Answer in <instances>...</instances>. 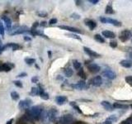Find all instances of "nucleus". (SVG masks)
<instances>
[{
  "instance_id": "nucleus-53",
  "label": "nucleus",
  "mask_w": 132,
  "mask_h": 124,
  "mask_svg": "<svg viewBox=\"0 0 132 124\" xmlns=\"http://www.w3.org/2000/svg\"><path fill=\"white\" fill-rule=\"evenodd\" d=\"M48 55H49V58H51V51H48Z\"/></svg>"
},
{
  "instance_id": "nucleus-6",
  "label": "nucleus",
  "mask_w": 132,
  "mask_h": 124,
  "mask_svg": "<svg viewBox=\"0 0 132 124\" xmlns=\"http://www.w3.org/2000/svg\"><path fill=\"white\" fill-rule=\"evenodd\" d=\"M31 29L27 26H20L14 29V31L11 33L12 36L13 35H18V34H24V33H29Z\"/></svg>"
},
{
  "instance_id": "nucleus-23",
  "label": "nucleus",
  "mask_w": 132,
  "mask_h": 124,
  "mask_svg": "<svg viewBox=\"0 0 132 124\" xmlns=\"http://www.w3.org/2000/svg\"><path fill=\"white\" fill-rule=\"evenodd\" d=\"M94 39L95 41H97L99 43H105V38L102 36H101L100 34H96L94 35Z\"/></svg>"
},
{
  "instance_id": "nucleus-15",
  "label": "nucleus",
  "mask_w": 132,
  "mask_h": 124,
  "mask_svg": "<svg viewBox=\"0 0 132 124\" xmlns=\"http://www.w3.org/2000/svg\"><path fill=\"white\" fill-rule=\"evenodd\" d=\"M84 23L87 27H88L91 31L94 30L95 28L97 27V23L95 21L92 20V19H88V18H85L84 19Z\"/></svg>"
},
{
  "instance_id": "nucleus-11",
  "label": "nucleus",
  "mask_w": 132,
  "mask_h": 124,
  "mask_svg": "<svg viewBox=\"0 0 132 124\" xmlns=\"http://www.w3.org/2000/svg\"><path fill=\"white\" fill-rule=\"evenodd\" d=\"M72 89H78V90H82L84 89H88V85L87 86L86 85V82L84 80H80L77 82L76 84H71L70 85Z\"/></svg>"
},
{
  "instance_id": "nucleus-5",
  "label": "nucleus",
  "mask_w": 132,
  "mask_h": 124,
  "mask_svg": "<svg viewBox=\"0 0 132 124\" xmlns=\"http://www.w3.org/2000/svg\"><path fill=\"white\" fill-rule=\"evenodd\" d=\"M102 75L104 76L105 78L108 79V80H115L117 78V74L114 72L113 70H111V69H105L102 71Z\"/></svg>"
},
{
  "instance_id": "nucleus-20",
  "label": "nucleus",
  "mask_w": 132,
  "mask_h": 124,
  "mask_svg": "<svg viewBox=\"0 0 132 124\" xmlns=\"http://www.w3.org/2000/svg\"><path fill=\"white\" fill-rule=\"evenodd\" d=\"M120 65L124 68H130L132 66V61L130 60H122L120 61Z\"/></svg>"
},
{
  "instance_id": "nucleus-39",
  "label": "nucleus",
  "mask_w": 132,
  "mask_h": 124,
  "mask_svg": "<svg viewBox=\"0 0 132 124\" xmlns=\"http://www.w3.org/2000/svg\"><path fill=\"white\" fill-rule=\"evenodd\" d=\"M13 84H15V86L18 87V88H22V87H23L22 83L21 82L20 80H14L13 81Z\"/></svg>"
},
{
  "instance_id": "nucleus-16",
  "label": "nucleus",
  "mask_w": 132,
  "mask_h": 124,
  "mask_svg": "<svg viewBox=\"0 0 132 124\" xmlns=\"http://www.w3.org/2000/svg\"><path fill=\"white\" fill-rule=\"evenodd\" d=\"M2 19L5 23V26H6V28H7V31L9 32L11 30H12V20L8 18L7 16H3L2 17Z\"/></svg>"
},
{
  "instance_id": "nucleus-1",
  "label": "nucleus",
  "mask_w": 132,
  "mask_h": 124,
  "mask_svg": "<svg viewBox=\"0 0 132 124\" xmlns=\"http://www.w3.org/2000/svg\"><path fill=\"white\" fill-rule=\"evenodd\" d=\"M43 107L41 106L36 105V106H33L31 107L30 109H28L26 110V114L28 118H30L33 122L34 121H38L40 119L41 114L43 113Z\"/></svg>"
},
{
  "instance_id": "nucleus-8",
  "label": "nucleus",
  "mask_w": 132,
  "mask_h": 124,
  "mask_svg": "<svg viewBox=\"0 0 132 124\" xmlns=\"http://www.w3.org/2000/svg\"><path fill=\"white\" fill-rule=\"evenodd\" d=\"M31 103H32V101H31V99L30 98H25L23 99V100H21L18 103V107H19V109H30L31 107Z\"/></svg>"
},
{
  "instance_id": "nucleus-45",
  "label": "nucleus",
  "mask_w": 132,
  "mask_h": 124,
  "mask_svg": "<svg viewBox=\"0 0 132 124\" xmlns=\"http://www.w3.org/2000/svg\"><path fill=\"white\" fill-rule=\"evenodd\" d=\"M23 39L25 40V41H31V38L30 36H23Z\"/></svg>"
},
{
  "instance_id": "nucleus-10",
  "label": "nucleus",
  "mask_w": 132,
  "mask_h": 124,
  "mask_svg": "<svg viewBox=\"0 0 132 124\" xmlns=\"http://www.w3.org/2000/svg\"><path fill=\"white\" fill-rule=\"evenodd\" d=\"M14 64L10 63V62H6V63H2L0 62V72H9L10 70L14 67Z\"/></svg>"
},
{
  "instance_id": "nucleus-29",
  "label": "nucleus",
  "mask_w": 132,
  "mask_h": 124,
  "mask_svg": "<svg viewBox=\"0 0 132 124\" xmlns=\"http://www.w3.org/2000/svg\"><path fill=\"white\" fill-rule=\"evenodd\" d=\"M11 98L16 101V100H18L19 99L20 95L18 92H16V91H12V92H11Z\"/></svg>"
},
{
  "instance_id": "nucleus-21",
  "label": "nucleus",
  "mask_w": 132,
  "mask_h": 124,
  "mask_svg": "<svg viewBox=\"0 0 132 124\" xmlns=\"http://www.w3.org/2000/svg\"><path fill=\"white\" fill-rule=\"evenodd\" d=\"M129 107L130 106L127 104H121V103H115L113 104L114 109H128Z\"/></svg>"
},
{
  "instance_id": "nucleus-33",
  "label": "nucleus",
  "mask_w": 132,
  "mask_h": 124,
  "mask_svg": "<svg viewBox=\"0 0 132 124\" xmlns=\"http://www.w3.org/2000/svg\"><path fill=\"white\" fill-rule=\"evenodd\" d=\"M36 14H37V16L40 17V18H45V17L48 16V13L45 11H39L36 12Z\"/></svg>"
},
{
  "instance_id": "nucleus-48",
  "label": "nucleus",
  "mask_w": 132,
  "mask_h": 124,
  "mask_svg": "<svg viewBox=\"0 0 132 124\" xmlns=\"http://www.w3.org/2000/svg\"><path fill=\"white\" fill-rule=\"evenodd\" d=\"M89 2H90L91 3H93V4H97V3H99L98 0H89Z\"/></svg>"
},
{
  "instance_id": "nucleus-31",
  "label": "nucleus",
  "mask_w": 132,
  "mask_h": 124,
  "mask_svg": "<svg viewBox=\"0 0 132 124\" xmlns=\"http://www.w3.org/2000/svg\"><path fill=\"white\" fill-rule=\"evenodd\" d=\"M24 60L29 65H31L36 63V59H34V58H25Z\"/></svg>"
},
{
  "instance_id": "nucleus-14",
  "label": "nucleus",
  "mask_w": 132,
  "mask_h": 124,
  "mask_svg": "<svg viewBox=\"0 0 132 124\" xmlns=\"http://www.w3.org/2000/svg\"><path fill=\"white\" fill-rule=\"evenodd\" d=\"M88 66V69L90 73L92 74H96L97 72H99L101 70V67L98 65H97L96 63H91L89 65H87Z\"/></svg>"
},
{
  "instance_id": "nucleus-3",
  "label": "nucleus",
  "mask_w": 132,
  "mask_h": 124,
  "mask_svg": "<svg viewBox=\"0 0 132 124\" xmlns=\"http://www.w3.org/2000/svg\"><path fill=\"white\" fill-rule=\"evenodd\" d=\"M73 122V117L71 114H64L58 119L59 124H72Z\"/></svg>"
},
{
  "instance_id": "nucleus-43",
  "label": "nucleus",
  "mask_w": 132,
  "mask_h": 124,
  "mask_svg": "<svg viewBox=\"0 0 132 124\" xmlns=\"http://www.w3.org/2000/svg\"><path fill=\"white\" fill-rule=\"evenodd\" d=\"M57 22H58V20L56 18H51V20L49 21V24L50 25H53V24L57 23Z\"/></svg>"
},
{
  "instance_id": "nucleus-17",
  "label": "nucleus",
  "mask_w": 132,
  "mask_h": 124,
  "mask_svg": "<svg viewBox=\"0 0 132 124\" xmlns=\"http://www.w3.org/2000/svg\"><path fill=\"white\" fill-rule=\"evenodd\" d=\"M68 101V98L64 95H60V96L55 97V102L58 105H63Z\"/></svg>"
},
{
  "instance_id": "nucleus-38",
  "label": "nucleus",
  "mask_w": 132,
  "mask_h": 124,
  "mask_svg": "<svg viewBox=\"0 0 132 124\" xmlns=\"http://www.w3.org/2000/svg\"><path fill=\"white\" fill-rule=\"evenodd\" d=\"M41 98L43 99V100H48L49 99V98H50V96H49V94H48V93H46V92H45V93H43L42 94L40 95V96Z\"/></svg>"
},
{
  "instance_id": "nucleus-25",
  "label": "nucleus",
  "mask_w": 132,
  "mask_h": 124,
  "mask_svg": "<svg viewBox=\"0 0 132 124\" xmlns=\"http://www.w3.org/2000/svg\"><path fill=\"white\" fill-rule=\"evenodd\" d=\"M29 94L31 95V96H37V95H39V90H38V87H32L30 93Z\"/></svg>"
},
{
  "instance_id": "nucleus-49",
  "label": "nucleus",
  "mask_w": 132,
  "mask_h": 124,
  "mask_svg": "<svg viewBox=\"0 0 132 124\" xmlns=\"http://www.w3.org/2000/svg\"><path fill=\"white\" fill-rule=\"evenodd\" d=\"M13 122H14V119L13 118H11L10 120H8L6 124H12V123H13Z\"/></svg>"
},
{
  "instance_id": "nucleus-57",
  "label": "nucleus",
  "mask_w": 132,
  "mask_h": 124,
  "mask_svg": "<svg viewBox=\"0 0 132 124\" xmlns=\"http://www.w3.org/2000/svg\"><path fill=\"white\" fill-rule=\"evenodd\" d=\"M131 42H132V38H131Z\"/></svg>"
},
{
  "instance_id": "nucleus-56",
  "label": "nucleus",
  "mask_w": 132,
  "mask_h": 124,
  "mask_svg": "<svg viewBox=\"0 0 132 124\" xmlns=\"http://www.w3.org/2000/svg\"><path fill=\"white\" fill-rule=\"evenodd\" d=\"M130 107H131V109H132V104H131V105H130Z\"/></svg>"
},
{
  "instance_id": "nucleus-55",
  "label": "nucleus",
  "mask_w": 132,
  "mask_h": 124,
  "mask_svg": "<svg viewBox=\"0 0 132 124\" xmlns=\"http://www.w3.org/2000/svg\"><path fill=\"white\" fill-rule=\"evenodd\" d=\"M1 43H2V40H1V38H0V45H1Z\"/></svg>"
},
{
  "instance_id": "nucleus-36",
  "label": "nucleus",
  "mask_w": 132,
  "mask_h": 124,
  "mask_svg": "<svg viewBox=\"0 0 132 124\" xmlns=\"http://www.w3.org/2000/svg\"><path fill=\"white\" fill-rule=\"evenodd\" d=\"M4 33H5V30H4V27H3V23L2 22V21L0 20V35L4 36Z\"/></svg>"
},
{
  "instance_id": "nucleus-12",
  "label": "nucleus",
  "mask_w": 132,
  "mask_h": 124,
  "mask_svg": "<svg viewBox=\"0 0 132 124\" xmlns=\"http://www.w3.org/2000/svg\"><path fill=\"white\" fill-rule=\"evenodd\" d=\"M84 52L88 56L92 57V58H94V59H97V58H100L101 57L100 54H98L97 52L93 51L92 49H90V48L87 47H84Z\"/></svg>"
},
{
  "instance_id": "nucleus-22",
  "label": "nucleus",
  "mask_w": 132,
  "mask_h": 124,
  "mask_svg": "<svg viewBox=\"0 0 132 124\" xmlns=\"http://www.w3.org/2000/svg\"><path fill=\"white\" fill-rule=\"evenodd\" d=\"M69 104H70V106H71L73 109H75L78 113H80V114H82V111L80 109V107H79V106H78L77 103H76V102H70L69 103Z\"/></svg>"
},
{
  "instance_id": "nucleus-4",
  "label": "nucleus",
  "mask_w": 132,
  "mask_h": 124,
  "mask_svg": "<svg viewBox=\"0 0 132 124\" xmlns=\"http://www.w3.org/2000/svg\"><path fill=\"white\" fill-rule=\"evenodd\" d=\"M131 38H132V33L129 30H123L119 35V39L122 42H126V41H129Z\"/></svg>"
},
{
  "instance_id": "nucleus-35",
  "label": "nucleus",
  "mask_w": 132,
  "mask_h": 124,
  "mask_svg": "<svg viewBox=\"0 0 132 124\" xmlns=\"http://www.w3.org/2000/svg\"><path fill=\"white\" fill-rule=\"evenodd\" d=\"M70 18H71L72 19H74V20H78L81 18V16L79 14L76 13V12H73V13H72L71 15H70Z\"/></svg>"
},
{
  "instance_id": "nucleus-54",
  "label": "nucleus",
  "mask_w": 132,
  "mask_h": 124,
  "mask_svg": "<svg viewBox=\"0 0 132 124\" xmlns=\"http://www.w3.org/2000/svg\"><path fill=\"white\" fill-rule=\"evenodd\" d=\"M129 56H130V57L131 59H132V52H130V53L129 54Z\"/></svg>"
},
{
  "instance_id": "nucleus-24",
  "label": "nucleus",
  "mask_w": 132,
  "mask_h": 124,
  "mask_svg": "<svg viewBox=\"0 0 132 124\" xmlns=\"http://www.w3.org/2000/svg\"><path fill=\"white\" fill-rule=\"evenodd\" d=\"M64 75H65L66 77L69 78V77H71V76L73 75V69H72L71 68H70V67H68V68L64 69Z\"/></svg>"
},
{
  "instance_id": "nucleus-2",
  "label": "nucleus",
  "mask_w": 132,
  "mask_h": 124,
  "mask_svg": "<svg viewBox=\"0 0 132 124\" xmlns=\"http://www.w3.org/2000/svg\"><path fill=\"white\" fill-rule=\"evenodd\" d=\"M99 20H100V22L102 23H104V24H106V23H109V24H111L113 25V26L115 27H121V22H119L118 20H116V19H112L111 18H105V17H101L100 18H99Z\"/></svg>"
},
{
  "instance_id": "nucleus-7",
  "label": "nucleus",
  "mask_w": 132,
  "mask_h": 124,
  "mask_svg": "<svg viewBox=\"0 0 132 124\" xmlns=\"http://www.w3.org/2000/svg\"><path fill=\"white\" fill-rule=\"evenodd\" d=\"M58 116V110L55 107H52L50 110L47 111V117H48V121L53 122H55Z\"/></svg>"
},
{
  "instance_id": "nucleus-28",
  "label": "nucleus",
  "mask_w": 132,
  "mask_h": 124,
  "mask_svg": "<svg viewBox=\"0 0 132 124\" xmlns=\"http://www.w3.org/2000/svg\"><path fill=\"white\" fill-rule=\"evenodd\" d=\"M66 36H69V37H71V38H73V39H76V40L82 41L81 37L77 34H74V33H68V34H66Z\"/></svg>"
},
{
  "instance_id": "nucleus-40",
  "label": "nucleus",
  "mask_w": 132,
  "mask_h": 124,
  "mask_svg": "<svg viewBox=\"0 0 132 124\" xmlns=\"http://www.w3.org/2000/svg\"><path fill=\"white\" fill-rule=\"evenodd\" d=\"M109 45H110V47L111 48H116L117 47V41H111L110 42H109Z\"/></svg>"
},
{
  "instance_id": "nucleus-42",
  "label": "nucleus",
  "mask_w": 132,
  "mask_h": 124,
  "mask_svg": "<svg viewBox=\"0 0 132 124\" xmlns=\"http://www.w3.org/2000/svg\"><path fill=\"white\" fill-rule=\"evenodd\" d=\"M31 82L34 83V84H37V83L39 82V78H38V76H33L31 78Z\"/></svg>"
},
{
  "instance_id": "nucleus-30",
  "label": "nucleus",
  "mask_w": 132,
  "mask_h": 124,
  "mask_svg": "<svg viewBox=\"0 0 132 124\" xmlns=\"http://www.w3.org/2000/svg\"><path fill=\"white\" fill-rule=\"evenodd\" d=\"M106 120H108V121H110L113 123V122H117L118 121V118H117V115H111L106 118Z\"/></svg>"
},
{
  "instance_id": "nucleus-9",
  "label": "nucleus",
  "mask_w": 132,
  "mask_h": 124,
  "mask_svg": "<svg viewBox=\"0 0 132 124\" xmlns=\"http://www.w3.org/2000/svg\"><path fill=\"white\" fill-rule=\"evenodd\" d=\"M102 78L101 77V75H97L95 76L93 78H92L89 80V84L93 85L94 87H100L102 84Z\"/></svg>"
},
{
  "instance_id": "nucleus-27",
  "label": "nucleus",
  "mask_w": 132,
  "mask_h": 124,
  "mask_svg": "<svg viewBox=\"0 0 132 124\" xmlns=\"http://www.w3.org/2000/svg\"><path fill=\"white\" fill-rule=\"evenodd\" d=\"M105 12L106 14H113L114 13V10H113V7L111 6V4H108L106 5V9H105Z\"/></svg>"
},
{
  "instance_id": "nucleus-47",
  "label": "nucleus",
  "mask_w": 132,
  "mask_h": 124,
  "mask_svg": "<svg viewBox=\"0 0 132 124\" xmlns=\"http://www.w3.org/2000/svg\"><path fill=\"white\" fill-rule=\"evenodd\" d=\"M100 124H112V122H110V121H108V120H105L104 122H102V123H100Z\"/></svg>"
},
{
  "instance_id": "nucleus-19",
  "label": "nucleus",
  "mask_w": 132,
  "mask_h": 124,
  "mask_svg": "<svg viewBox=\"0 0 132 124\" xmlns=\"http://www.w3.org/2000/svg\"><path fill=\"white\" fill-rule=\"evenodd\" d=\"M101 105L107 111H113V109H114L113 105H111V103L109 102H107V101H102L101 102Z\"/></svg>"
},
{
  "instance_id": "nucleus-46",
  "label": "nucleus",
  "mask_w": 132,
  "mask_h": 124,
  "mask_svg": "<svg viewBox=\"0 0 132 124\" xmlns=\"http://www.w3.org/2000/svg\"><path fill=\"white\" fill-rule=\"evenodd\" d=\"M46 25H47V22H45V21L40 22V27H46Z\"/></svg>"
},
{
  "instance_id": "nucleus-41",
  "label": "nucleus",
  "mask_w": 132,
  "mask_h": 124,
  "mask_svg": "<svg viewBox=\"0 0 132 124\" xmlns=\"http://www.w3.org/2000/svg\"><path fill=\"white\" fill-rule=\"evenodd\" d=\"M40 26V22H35L34 23H33V25H32V27H31V30H36V29L38 27Z\"/></svg>"
},
{
  "instance_id": "nucleus-37",
  "label": "nucleus",
  "mask_w": 132,
  "mask_h": 124,
  "mask_svg": "<svg viewBox=\"0 0 132 124\" xmlns=\"http://www.w3.org/2000/svg\"><path fill=\"white\" fill-rule=\"evenodd\" d=\"M121 124H132V116L130 118H128L127 119L124 120V121H122Z\"/></svg>"
},
{
  "instance_id": "nucleus-50",
  "label": "nucleus",
  "mask_w": 132,
  "mask_h": 124,
  "mask_svg": "<svg viewBox=\"0 0 132 124\" xmlns=\"http://www.w3.org/2000/svg\"><path fill=\"white\" fill-rule=\"evenodd\" d=\"M75 3H76V5H78V6H79L82 4V1H78V0H76Z\"/></svg>"
},
{
  "instance_id": "nucleus-44",
  "label": "nucleus",
  "mask_w": 132,
  "mask_h": 124,
  "mask_svg": "<svg viewBox=\"0 0 132 124\" xmlns=\"http://www.w3.org/2000/svg\"><path fill=\"white\" fill-rule=\"evenodd\" d=\"M26 76H27V74L26 72H22V73L19 74L16 77H18V78H23V77H26Z\"/></svg>"
},
{
  "instance_id": "nucleus-13",
  "label": "nucleus",
  "mask_w": 132,
  "mask_h": 124,
  "mask_svg": "<svg viewBox=\"0 0 132 124\" xmlns=\"http://www.w3.org/2000/svg\"><path fill=\"white\" fill-rule=\"evenodd\" d=\"M59 28L62 29V30H66V31H69V32H71L72 33H82V32L81 30H79L78 28L76 27H69V26H65V25H60L59 26Z\"/></svg>"
},
{
  "instance_id": "nucleus-18",
  "label": "nucleus",
  "mask_w": 132,
  "mask_h": 124,
  "mask_svg": "<svg viewBox=\"0 0 132 124\" xmlns=\"http://www.w3.org/2000/svg\"><path fill=\"white\" fill-rule=\"evenodd\" d=\"M102 36L106 37V38H109V39H114L116 37V34L113 32L107 31V30L103 31L102 32Z\"/></svg>"
},
{
  "instance_id": "nucleus-26",
  "label": "nucleus",
  "mask_w": 132,
  "mask_h": 124,
  "mask_svg": "<svg viewBox=\"0 0 132 124\" xmlns=\"http://www.w3.org/2000/svg\"><path fill=\"white\" fill-rule=\"evenodd\" d=\"M73 68L75 69L79 70L82 68V64H81V62H79L78 60H73Z\"/></svg>"
},
{
  "instance_id": "nucleus-32",
  "label": "nucleus",
  "mask_w": 132,
  "mask_h": 124,
  "mask_svg": "<svg viewBox=\"0 0 132 124\" xmlns=\"http://www.w3.org/2000/svg\"><path fill=\"white\" fill-rule=\"evenodd\" d=\"M78 75L79 76V77H81V78H82V79H84V80H85V79H86V74H85V72H84V69L81 68L79 70H78Z\"/></svg>"
},
{
  "instance_id": "nucleus-34",
  "label": "nucleus",
  "mask_w": 132,
  "mask_h": 124,
  "mask_svg": "<svg viewBox=\"0 0 132 124\" xmlns=\"http://www.w3.org/2000/svg\"><path fill=\"white\" fill-rule=\"evenodd\" d=\"M125 80H126V82L128 84H129L130 86H131V87H132V75H128V76H126Z\"/></svg>"
},
{
  "instance_id": "nucleus-52",
  "label": "nucleus",
  "mask_w": 132,
  "mask_h": 124,
  "mask_svg": "<svg viewBox=\"0 0 132 124\" xmlns=\"http://www.w3.org/2000/svg\"><path fill=\"white\" fill-rule=\"evenodd\" d=\"M3 51V48L2 45H0V54H1Z\"/></svg>"
},
{
  "instance_id": "nucleus-51",
  "label": "nucleus",
  "mask_w": 132,
  "mask_h": 124,
  "mask_svg": "<svg viewBox=\"0 0 132 124\" xmlns=\"http://www.w3.org/2000/svg\"><path fill=\"white\" fill-rule=\"evenodd\" d=\"M73 124H86L84 122H73Z\"/></svg>"
}]
</instances>
